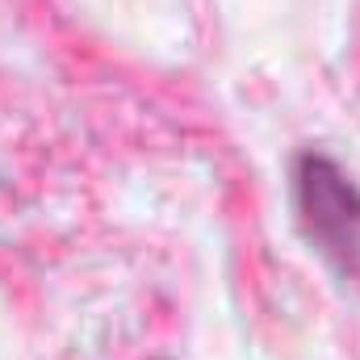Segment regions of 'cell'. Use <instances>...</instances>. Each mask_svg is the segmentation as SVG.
Returning a JSON list of instances; mask_svg holds the SVG:
<instances>
[{"label": "cell", "instance_id": "cell-1", "mask_svg": "<svg viewBox=\"0 0 360 360\" xmlns=\"http://www.w3.org/2000/svg\"><path fill=\"white\" fill-rule=\"evenodd\" d=\"M293 210L306 239L340 272L360 269V188L352 176L319 155L306 151L293 164Z\"/></svg>", "mask_w": 360, "mask_h": 360}]
</instances>
